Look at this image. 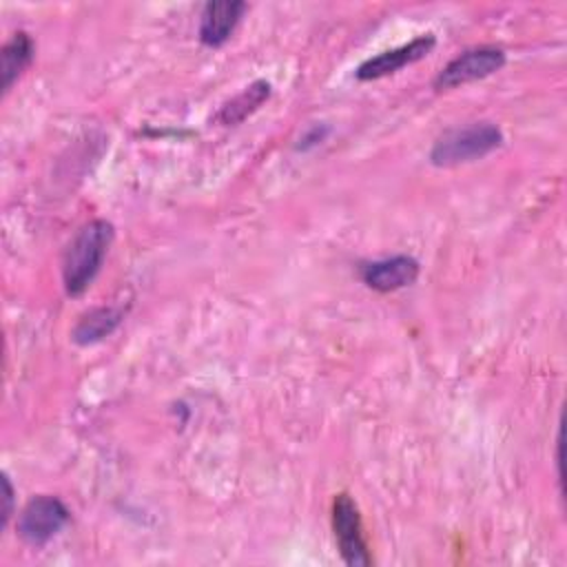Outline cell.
I'll use <instances>...</instances> for the list:
<instances>
[{
    "instance_id": "obj_1",
    "label": "cell",
    "mask_w": 567,
    "mask_h": 567,
    "mask_svg": "<svg viewBox=\"0 0 567 567\" xmlns=\"http://www.w3.org/2000/svg\"><path fill=\"white\" fill-rule=\"evenodd\" d=\"M113 241V226L106 219L86 221L69 241L62 257V281L71 297L82 295L102 268Z\"/></svg>"
},
{
    "instance_id": "obj_2",
    "label": "cell",
    "mask_w": 567,
    "mask_h": 567,
    "mask_svg": "<svg viewBox=\"0 0 567 567\" xmlns=\"http://www.w3.org/2000/svg\"><path fill=\"white\" fill-rule=\"evenodd\" d=\"M503 133L494 122H472L445 131L432 146L430 159L436 166H454L478 159L501 146Z\"/></svg>"
},
{
    "instance_id": "obj_3",
    "label": "cell",
    "mask_w": 567,
    "mask_h": 567,
    "mask_svg": "<svg viewBox=\"0 0 567 567\" xmlns=\"http://www.w3.org/2000/svg\"><path fill=\"white\" fill-rule=\"evenodd\" d=\"M69 518L71 512L58 496L40 494L22 507L18 516V534L24 543L40 547L58 536Z\"/></svg>"
},
{
    "instance_id": "obj_4",
    "label": "cell",
    "mask_w": 567,
    "mask_h": 567,
    "mask_svg": "<svg viewBox=\"0 0 567 567\" xmlns=\"http://www.w3.org/2000/svg\"><path fill=\"white\" fill-rule=\"evenodd\" d=\"M332 532L339 545V554L350 567L372 565L368 543L363 536V525L357 503L348 494H337L332 501Z\"/></svg>"
},
{
    "instance_id": "obj_5",
    "label": "cell",
    "mask_w": 567,
    "mask_h": 567,
    "mask_svg": "<svg viewBox=\"0 0 567 567\" xmlns=\"http://www.w3.org/2000/svg\"><path fill=\"white\" fill-rule=\"evenodd\" d=\"M505 64V51L501 47L481 44L472 47L456 58H452L434 78V86L439 91L456 89L461 84H467L472 80H481L494 71H498Z\"/></svg>"
},
{
    "instance_id": "obj_6",
    "label": "cell",
    "mask_w": 567,
    "mask_h": 567,
    "mask_svg": "<svg viewBox=\"0 0 567 567\" xmlns=\"http://www.w3.org/2000/svg\"><path fill=\"white\" fill-rule=\"evenodd\" d=\"M432 47H434V35L432 33L416 35L414 40H410V42H405L401 47L381 51L374 58H368L365 62H361L359 69H357V78L359 80H377V78L390 75V73L399 71V69H403L405 64L416 62L423 55H427Z\"/></svg>"
},
{
    "instance_id": "obj_7",
    "label": "cell",
    "mask_w": 567,
    "mask_h": 567,
    "mask_svg": "<svg viewBox=\"0 0 567 567\" xmlns=\"http://www.w3.org/2000/svg\"><path fill=\"white\" fill-rule=\"evenodd\" d=\"M363 284L379 292H390L414 284L419 277V261L410 255H392L368 261L359 268Z\"/></svg>"
},
{
    "instance_id": "obj_8",
    "label": "cell",
    "mask_w": 567,
    "mask_h": 567,
    "mask_svg": "<svg viewBox=\"0 0 567 567\" xmlns=\"http://www.w3.org/2000/svg\"><path fill=\"white\" fill-rule=\"evenodd\" d=\"M246 4L241 0H213L206 2L199 16V40L208 47L224 44L235 31Z\"/></svg>"
},
{
    "instance_id": "obj_9",
    "label": "cell",
    "mask_w": 567,
    "mask_h": 567,
    "mask_svg": "<svg viewBox=\"0 0 567 567\" xmlns=\"http://www.w3.org/2000/svg\"><path fill=\"white\" fill-rule=\"evenodd\" d=\"M120 321H122L120 308H113V306L93 308L80 317L71 337L75 343L89 346V343H95V341L109 337L120 326Z\"/></svg>"
},
{
    "instance_id": "obj_10",
    "label": "cell",
    "mask_w": 567,
    "mask_h": 567,
    "mask_svg": "<svg viewBox=\"0 0 567 567\" xmlns=\"http://www.w3.org/2000/svg\"><path fill=\"white\" fill-rule=\"evenodd\" d=\"M268 97H270V84L266 80H255L241 93H237L226 104H221V109L217 111V122H221L224 126L239 124L252 111H257Z\"/></svg>"
},
{
    "instance_id": "obj_11",
    "label": "cell",
    "mask_w": 567,
    "mask_h": 567,
    "mask_svg": "<svg viewBox=\"0 0 567 567\" xmlns=\"http://www.w3.org/2000/svg\"><path fill=\"white\" fill-rule=\"evenodd\" d=\"M33 58V42L27 31H16L0 51V71H2V89L9 91L11 84L20 78V73L29 66Z\"/></svg>"
},
{
    "instance_id": "obj_12",
    "label": "cell",
    "mask_w": 567,
    "mask_h": 567,
    "mask_svg": "<svg viewBox=\"0 0 567 567\" xmlns=\"http://www.w3.org/2000/svg\"><path fill=\"white\" fill-rule=\"evenodd\" d=\"M2 485H4V509H2V527H4L13 514V487L7 476L2 478Z\"/></svg>"
}]
</instances>
